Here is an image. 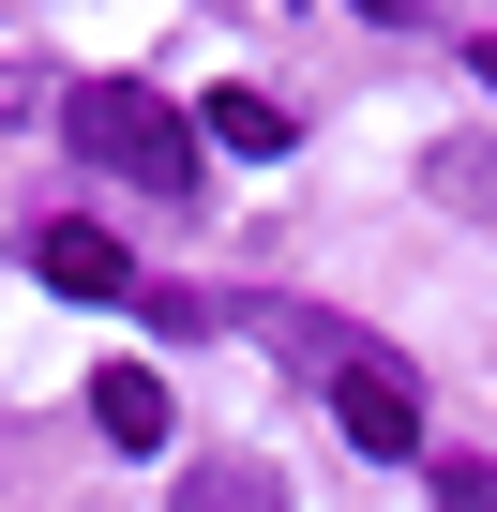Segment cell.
<instances>
[{"mask_svg":"<svg viewBox=\"0 0 497 512\" xmlns=\"http://www.w3.org/2000/svg\"><path fill=\"white\" fill-rule=\"evenodd\" d=\"M437 497H452V512H497V467H482V452H452V467H437Z\"/></svg>","mask_w":497,"mask_h":512,"instance_id":"7","label":"cell"},{"mask_svg":"<svg viewBox=\"0 0 497 512\" xmlns=\"http://www.w3.org/2000/svg\"><path fill=\"white\" fill-rule=\"evenodd\" d=\"M287 136H302V121H287L272 91H211V151H241V166H287Z\"/></svg>","mask_w":497,"mask_h":512,"instance_id":"5","label":"cell"},{"mask_svg":"<svg viewBox=\"0 0 497 512\" xmlns=\"http://www.w3.org/2000/svg\"><path fill=\"white\" fill-rule=\"evenodd\" d=\"M482 91H497V31H482Z\"/></svg>","mask_w":497,"mask_h":512,"instance_id":"9","label":"cell"},{"mask_svg":"<svg viewBox=\"0 0 497 512\" xmlns=\"http://www.w3.org/2000/svg\"><path fill=\"white\" fill-rule=\"evenodd\" d=\"M61 136H76L91 166L151 181V196H196V121H181L151 76H91V91H61Z\"/></svg>","mask_w":497,"mask_h":512,"instance_id":"1","label":"cell"},{"mask_svg":"<svg viewBox=\"0 0 497 512\" xmlns=\"http://www.w3.org/2000/svg\"><path fill=\"white\" fill-rule=\"evenodd\" d=\"M166 512H287V482H272V467H241V452H226V467H196V482H181Z\"/></svg>","mask_w":497,"mask_h":512,"instance_id":"6","label":"cell"},{"mask_svg":"<svg viewBox=\"0 0 497 512\" xmlns=\"http://www.w3.org/2000/svg\"><path fill=\"white\" fill-rule=\"evenodd\" d=\"M31 106H46V76H31V61H0V121H31Z\"/></svg>","mask_w":497,"mask_h":512,"instance_id":"8","label":"cell"},{"mask_svg":"<svg viewBox=\"0 0 497 512\" xmlns=\"http://www.w3.org/2000/svg\"><path fill=\"white\" fill-rule=\"evenodd\" d=\"M31 272L61 287V302H136L151 272H136V241H106L91 211H61V226H31Z\"/></svg>","mask_w":497,"mask_h":512,"instance_id":"2","label":"cell"},{"mask_svg":"<svg viewBox=\"0 0 497 512\" xmlns=\"http://www.w3.org/2000/svg\"><path fill=\"white\" fill-rule=\"evenodd\" d=\"M332 392H347V437H362L377 467H407V452H422V377H407V362H377V347H362Z\"/></svg>","mask_w":497,"mask_h":512,"instance_id":"3","label":"cell"},{"mask_svg":"<svg viewBox=\"0 0 497 512\" xmlns=\"http://www.w3.org/2000/svg\"><path fill=\"white\" fill-rule=\"evenodd\" d=\"M91 422H106L121 452H166V377H151V362H106V377H91Z\"/></svg>","mask_w":497,"mask_h":512,"instance_id":"4","label":"cell"}]
</instances>
